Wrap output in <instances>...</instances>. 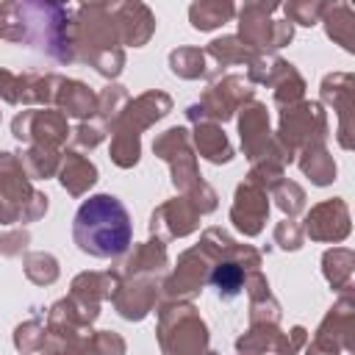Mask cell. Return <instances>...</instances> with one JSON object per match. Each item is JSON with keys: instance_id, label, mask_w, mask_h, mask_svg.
<instances>
[{"instance_id": "obj_1", "label": "cell", "mask_w": 355, "mask_h": 355, "mask_svg": "<svg viewBox=\"0 0 355 355\" xmlns=\"http://www.w3.org/2000/svg\"><path fill=\"white\" fill-rule=\"evenodd\" d=\"M133 227L128 208L111 194L89 197L75 214V244L97 258L122 255L130 244Z\"/></svg>"}, {"instance_id": "obj_2", "label": "cell", "mask_w": 355, "mask_h": 355, "mask_svg": "<svg viewBox=\"0 0 355 355\" xmlns=\"http://www.w3.org/2000/svg\"><path fill=\"white\" fill-rule=\"evenodd\" d=\"M211 286L219 288V294H227V297L239 294V288H241V269H239L236 263H222V266H216L214 275H211Z\"/></svg>"}]
</instances>
